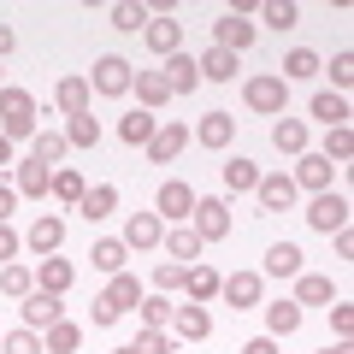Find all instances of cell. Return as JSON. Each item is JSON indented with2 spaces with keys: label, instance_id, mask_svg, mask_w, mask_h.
Listing matches in <instances>:
<instances>
[{
  "label": "cell",
  "instance_id": "cell-42",
  "mask_svg": "<svg viewBox=\"0 0 354 354\" xmlns=\"http://www.w3.org/2000/svg\"><path fill=\"white\" fill-rule=\"evenodd\" d=\"M83 189H88V183H83L77 171H53V195H59L65 207H77V201H83Z\"/></svg>",
  "mask_w": 354,
  "mask_h": 354
},
{
  "label": "cell",
  "instance_id": "cell-32",
  "mask_svg": "<svg viewBox=\"0 0 354 354\" xmlns=\"http://www.w3.org/2000/svg\"><path fill=\"white\" fill-rule=\"evenodd\" d=\"M266 330H272V337L301 330V307H295V301H272V307H266Z\"/></svg>",
  "mask_w": 354,
  "mask_h": 354
},
{
  "label": "cell",
  "instance_id": "cell-20",
  "mask_svg": "<svg viewBox=\"0 0 354 354\" xmlns=\"http://www.w3.org/2000/svg\"><path fill=\"white\" fill-rule=\"evenodd\" d=\"M183 142H189V130H183V124H160V130H153V142H148V153L160 165H171L177 153H183Z\"/></svg>",
  "mask_w": 354,
  "mask_h": 354
},
{
  "label": "cell",
  "instance_id": "cell-13",
  "mask_svg": "<svg viewBox=\"0 0 354 354\" xmlns=\"http://www.w3.org/2000/svg\"><path fill=\"white\" fill-rule=\"evenodd\" d=\"M218 295H225L230 307H260V272H230V278L218 283Z\"/></svg>",
  "mask_w": 354,
  "mask_h": 354
},
{
  "label": "cell",
  "instance_id": "cell-51",
  "mask_svg": "<svg viewBox=\"0 0 354 354\" xmlns=\"http://www.w3.org/2000/svg\"><path fill=\"white\" fill-rule=\"evenodd\" d=\"M12 254H18V230L0 225V260H12Z\"/></svg>",
  "mask_w": 354,
  "mask_h": 354
},
{
  "label": "cell",
  "instance_id": "cell-29",
  "mask_svg": "<svg viewBox=\"0 0 354 354\" xmlns=\"http://www.w3.org/2000/svg\"><path fill=\"white\" fill-rule=\"evenodd\" d=\"M325 301H337V295H330V278L301 272V283H295V307H325Z\"/></svg>",
  "mask_w": 354,
  "mask_h": 354
},
{
  "label": "cell",
  "instance_id": "cell-4",
  "mask_svg": "<svg viewBox=\"0 0 354 354\" xmlns=\"http://www.w3.org/2000/svg\"><path fill=\"white\" fill-rule=\"evenodd\" d=\"M242 101H248L254 113H266V118H283V77H248Z\"/></svg>",
  "mask_w": 354,
  "mask_h": 354
},
{
  "label": "cell",
  "instance_id": "cell-19",
  "mask_svg": "<svg viewBox=\"0 0 354 354\" xmlns=\"http://www.w3.org/2000/svg\"><path fill=\"white\" fill-rule=\"evenodd\" d=\"M230 136H236V118H230V113H207L201 130H195L201 148H230Z\"/></svg>",
  "mask_w": 354,
  "mask_h": 354
},
{
  "label": "cell",
  "instance_id": "cell-39",
  "mask_svg": "<svg viewBox=\"0 0 354 354\" xmlns=\"http://www.w3.org/2000/svg\"><path fill=\"white\" fill-rule=\"evenodd\" d=\"M325 160H337V165L354 160V130H348V124H337V130L325 136Z\"/></svg>",
  "mask_w": 354,
  "mask_h": 354
},
{
  "label": "cell",
  "instance_id": "cell-18",
  "mask_svg": "<svg viewBox=\"0 0 354 354\" xmlns=\"http://www.w3.org/2000/svg\"><path fill=\"white\" fill-rule=\"evenodd\" d=\"M195 71H201V83H230V77H236V53H225V48H207L201 59H195Z\"/></svg>",
  "mask_w": 354,
  "mask_h": 354
},
{
  "label": "cell",
  "instance_id": "cell-12",
  "mask_svg": "<svg viewBox=\"0 0 354 354\" xmlns=\"http://www.w3.org/2000/svg\"><path fill=\"white\" fill-rule=\"evenodd\" d=\"M142 41H148L160 59H171V53H183V30L171 24V18H148V30H142Z\"/></svg>",
  "mask_w": 354,
  "mask_h": 354
},
{
  "label": "cell",
  "instance_id": "cell-2",
  "mask_svg": "<svg viewBox=\"0 0 354 354\" xmlns=\"http://www.w3.org/2000/svg\"><path fill=\"white\" fill-rule=\"evenodd\" d=\"M130 307H142V283L118 272V278L106 283V295L95 301V325H113V319H118V313H130Z\"/></svg>",
  "mask_w": 354,
  "mask_h": 354
},
{
  "label": "cell",
  "instance_id": "cell-48",
  "mask_svg": "<svg viewBox=\"0 0 354 354\" xmlns=\"http://www.w3.org/2000/svg\"><path fill=\"white\" fill-rule=\"evenodd\" d=\"M330 83H337V95L354 83V53H337V59H330Z\"/></svg>",
  "mask_w": 354,
  "mask_h": 354
},
{
  "label": "cell",
  "instance_id": "cell-10",
  "mask_svg": "<svg viewBox=\"0 0 354 354\" xmlns=\"http://www.w3.org/2000/svg\"><path fill=\"white\" fill-rule=\"evenodd\" d=\"M248 41H254V24H248V18L225 12V18H218V24H213V48H225V53H242V48H248Z\"/></svg>",
  "mask_w": 354,
  "mask_h": 354
},
{
  "label": "cell",
  "instance_id": "cell-16",
  "mask_svg": "<svg viewBox=\"0 0 354 354\" xmlns=\"http://www.w3.org/2000/svg\"><path fill=\"white\" fill-rule=\"evenodd\" d=\"M113 207H118V189H113V183H95V189H83V201H77V213H83L88 225H101V218L113 213Z\"/></svg>",
  "mask_w": 354,
  "mask_h": 354
},
{
  "label": "cell",
  "instance_id": "cell-46",
  "mask_svg": "<svg viewBox=\"0 0 354 354\" xmlns=\"http://www.w3.org/2000/svg\"><path fill=\"white\" fill-rule=\"evenodd\" d=\"M183 278H189V266H177V260H165L160 272H153V283H160V295H165V290H183Z\"/></svg>",
  "mask_w": 354,
  "mask_h": 354
},
{
  "label": "cell",
  "instance_id": "cell-22",
  "mask_svg": "<svg viewBox=\"0 0 354 354\" xmlns=\"http://www.w3.org/2000/svg\"><path fill=\"white\" fill-rule=\"evenodd\" d=\"M130 88L142 95V113H153V106H165V101H171V83H165V71H142Z\"/></svg>",
  "mask_w": 354,
  "mask_h": 354
},
{
  "label": "cell",
  "instance_id": "cell-7",
  "mask_svg": "<svg viewBox=\"0 0 354 354\" xmlns=\"http://www.w3.org/2000/svg\"><path fill=\"white\" fill-rule=\"evenodd\" d=\"M195 201H201V195L189 189V183H160V218H177V225H189V213H195Z\"/></svg>",
  "mask_w": 354,
  "mask_h": 354
},
{
  "label": "cell",
  "instance_id": "cell-27",
  "mask_svg": "<svg viewBox=\"0 0 354 354\" xmlns=\"http://www.w3.org/2000/svg\"><path fill=\"white\" fill-rule=\"evenodd\" d=\"M153 130H160V118H153V113H130V118H118V136H124L130 148H148Z\"/></svg>",
  "mask_w": 354,
  "mask_h": 354
},
{
  "label": "cell",
  "instance_id": "cell-9",
  "mask_svg": "<svg viewBox=\"0 0 354 354\" xmlns=\"http://www.w3.org/2000/svg\"><path fill=\"white\" fill-rule=\"evenodd\" d=\"M171 330L183 342H201V337H213V313H207L201 301H189V307H177V313H171Z\"/></svg>",
  "mask_w": 354,
  "mask_h": 354
},
{
  "label": "cell",
  "instance_id": "cell-40",
  "mask_svg": "<svg viewBox=\"0 0 354 354\" xmlns=\"http://www.w3.org/2000/svg\"><path fill=\"white\" fill-rule=\"evenodd\" d=\"M77 342H83V330H77L71 319H59V325L48 330V354H77Z\"/></svg>",
  "mask_w": 354,
  "mask_h": 354
},
{
  "label": "cell",
  "instance_id": "cell-3",
  "mask_svg": "<svg viewBox=\"0 0 354 354\" xmlns=\"http://www.w3.org/2000/svg\"><path fill=\"white\" fill-rule=\"evenodd\" d=\"M195 236L201 242H218V236H230V207L218 201V195H207V201H195Z\"/></svg>",
  "mask_w": 354,
  "mask_h": 354
},
{
  "label": "cell",
  "instance_id": "cell-14",
  "mask_svg": "<svg viewBox=\"0 0 354 354\" xmlns=\"http://www.w3.org/2000/svg\"><path fill=\"white\" fill-rule=\"evenodd\" d=\"M165 83H171V95H195V88H201L195 53H171V59H165Z\"/></svg>",
  "mask_w": 354,
  "mask_h": 354
},
{
  "label": "cell",
  "instance_id": "cell-15",
  "mask_svg": "<svg viewBox=\"0 0 354 354\" xmlns=\"http://www.w3.org/2000/svg\"><path fill=\"white\" fill-rule=\"evenodd\" d=\"M153 242H165V218L160 213H136L124 230V248H153Z\"/></svg>",
  "mask_w": 354,
  "mask_h": 354
},
{
  "label": "cell",
  "instance_id": "cell-54",
  "mask_svg": "<svg viewBox=\"0 0 354 354\" xmlns=\"http://www.w3.org/2000/svg\"><path fill=\"white\" fill-rule=\"evenodd\" d=\"M12 41H18V36H12V30H6V24H0V59L12 53Z\"/></svg>",
  "mask_w": 354,
  "mask_h": 354
},
{
  "label": "cell",
  "instance_id": "cell-35",
  "mask_svg": "<svg viewBox=\"0 0 354 354\" xmlns=\"http://www.w3.org/2000/svg\"><path fill=\"white\" fill-rule=\"evenodd\" d=\"M183 283H189V301H213L225 278H218L213 266H189V278H183Z\"/></svg>",
  "mask_w": 354,
  "mask_h": 354
},
{
  "label": "cell",
  "instance_id": "cell-34",
  "mask_svg": "<svg viewBox=\"0 0 354 354\" xmlns=\"http://www.w3.org/2000/svg\"><path fill=\"white\" fill-rule=\"evenodd\" d=\"M48 189H53V171H48V165H36V160L18 165V195H48Z\"/></svg>",
  "mask_w": 354,
  "mask_h": 354
},
{
  "label": "cell",
  "instance_id": "cell-5",
  "mask_svg": "<svg viewBox=\"0 0 354 354\" xmlns=\"http://www.w3.org/2000/svg\"><path fill=\"white\" fill-rule=\"evenodd\" d=\"M130 83H136V71H130L118 53L95 59V83H88V88H101V95H130Z\"/></svg>",
  "mask_w": 354,
  "mask_h": 354
},
{
  "label": "cell",
  "instance_id": "cell-57",
  "mask_svg": "<svg viewBox=\"0 0 354 354\" xmlns=\"http://www.w3.org/2000/svg\"><path fill=\"white\" fill-rule=\"evenodd\" d=\"M118 354H136V342H130V348H118Z\"/></svg>",
  "mask_w": 354,
  "mask_h": 354
},
{
  "label": "cell",
  "instance_id": "cell-36",
  "mask_svg": "<svg viewBox=\"0 0 354 354\" xmlns=\"http://www.w3.org/2000/svg\"><path fill=\"white\" fill-rule=\"evenodd\" d=\"M30 160H36V165H48V171H53V165L65 160V136H53V130H48V136H36V142H30Z\"/></svg>",
  "mask_w": 354,
  "mask_h": 354
},
{
  "label": "cell",
  "instance_id": "cell-41",
  "mask_svg": "<svg viewBox=\"0 0 354 354\" xmlns=\"http://www.w3.org/2000/svg\"><path fill=\"white\" fill-rule=\"evenodd\" d=\"M106 18H113V30H148V12H142L136 0H118Z\"/></svg>",
  "mask_w": 354,
  "mask_h": 354
},
{
  "label": "cell",
  "instance_id": "cell-24",
  "mask_svg": "<svg viewBox=\"0 0 354 354\" xmlns=\"http://www.w3.org/2000/svg\"><path fill=\"white\" fill-rule=\"evenodd\" d=\"M266 272H272V278H295V272H301V248H295V242H272V248H266Z\"/></svg>",
  "mask_w": 354,
  "mask_h": 354
},
{
  "label": "cell",
  "instance_id": "cell-45",
  "mask_svg": "<svg viewBox=\"0 0 354 354\" xmlns=\"http://www.w3.org/2000/svg\"><path fill=\"white\" fill-rule=\"evenodd\" d=\"M266 24H272V30H295V24H301V12H295L290 0H272V6H266Z\"/></svg>",
  "mask_w": 354,
  "mask_h": 354
},
{
  "label": "cell",
  "instance_id": "cell-17",
  "mask_svg": "<svg viewBox=\"0 0 354 354\" xmlns=\"http://www.w3.org/2000/svg\"><path fill=\"white\" fill-rule=\"evenodd\" d=\"M53 106H59L65 118L88 113V83H83V77H59V88H53Z\"/></svg>",
  "mask_w": 354,
  "mask_h": 354
},
{
  "label": "cell",
  "instance_id": "cell-21",
  "mask_svg": "<svg viewBox=\"0 0 354 354\" xmlns=\"http://www.w3.org/2000/svg\"><path fill=\"white\" fill-rule=\"evenodd\" d=\"M301 183L319 189V195L330 189V160H325V153H301V165H295V189H301Z\"/></svg>",
  "mask_w": 354,
  "mask_h": 354
},
{
  "label": "cell",
  "instance_id": "cell-31",
  "mask_svg": "<svg viewBox=\"0 0 354 354\" xmlns=\"http://www.w3.org/2000/svg\"><path fill=\"white\" fill-rule=\"evenodd\" d=\"M95 142H101V118L95 113H77L65 124V148H95Z\"/></svg>",
  "mask_w": 354,
  "mask_h": 354
},
{
  "label": "cell",
  "instance_id": "cell-38",
  "mask_svg": "<svg viewBox=\"0 0 354 354\" xmlns=\"http://www.w3.org/2000/svg\"><path fill=\"white\" fill-rule=\"evenodd\" d=\"M0 290L24 301V295H36V272H24V266H6V272H0Z\"/></svg>",
  "mask_w": 354,
  "mask_h": 354
},
{
  "label": "cell",
  "instance_id": "cell-26",
  "mask_svg": "<svg viewBox=\"0 0 354 354\" xmlns=\"http://www.w3.org/2000/svg\"><path fill=\"white\" fill-rule=\"evenodd\" d=\"M313 118L325 130H337V124H348V101H342L337 88H325V95H313Z\"/></svg>",
  "mask_w": 354,
  "mask_h": 354
},
{
  "label": "cell",
  "instance_id": "cell-43",
  "mask_svg": "<svg viewBox=\"0 0 354 354\" xmlns=\"http://www.w3.org/2000/svg\"><path fill=\"white\" fill-rule=\"evenodd\" d=\"M171 313H177V307L165 301V295H148V301H142V325H148V330H160V325H171Z\"/></svg>",
  "mask_w": 354,
  "mask_h": 354
},
{
  "label": "cell",
  "instance_id": "cell-6",
  "mask_svg": "<svg viewBox=\"0 0 354 354\" xmlns=\"http://www.w3.org/2000/svg\"><path fill=\"white\" fill-rule=\"evenodd\" d=\"M307 225H313V230H325V236H330V230H348V201L325 189L313 207H307Z\"/></svg>",
  "mask_w": 354,
  "mask_h": 354
},
{
  "label": "cell",
  "instance_id": "cell-28",
  "mask_svg": "<svg viewBox=\"0 0 354 354\" xmlns=\"http://www.w3.org/2000/svg\"><path fill=\"white\" fill-rule=\"evenodd\" d=\"M272 148L278 153H301L307 148V124L301 118H278V124H272Z\"/></svg>",
  "mask_w": 354,
  "mask_h": 354
},
{
  "label": "cell",
  "instance_id": "cell-33",
  "mask_svg": "<svg viewBox=\"0 0 354 354\" xmlns=\"http://www.w3.org/2000/svg\"><path fill=\"white\" fill-rule=\"evenodd\" d=\"M59 242H65L59 218H36V225H30V248H36V254H59Z\"/></svg>",
  "mask_w": 354,
  "mask_h": 354
},
{
  "label": "cell",
  "instance_id": "cell-44",
  "mask_svg": "<svg viewBox=\"0 0 354 354\" xmlns=\"http://www.w3.org/2000/svg\"><path fill=\"white\" fill-rule=\"evenodd\" d=\"M283 77H319V53L313 48H295L290 59H283Z\"/></svg>",
  "mask_w": 354,
  "mask_h": 354
},
{
  "label": "cell",
  "instance_id": "cell-37",
  "mask_svg": "<svg viewBox=\"0 0 354 354\" xmlns=\"http://www.w3.org/2000/svg\"><path fill=\"white\" fill-rule=\"evenodd\" d=\"M254 183H260V165H254V160H242V153H236V160L225 165V189H254Z\"/></svg>",
  "mask_w": 354,
  "mask_h": 354
},
{
  "label": "cell",
  "instance_id": "cell-23",
  "mask_svg": "<svg viewBox=\"0 0 354 354\" xmlns=\"http://www.w3.org/2000/svg\"><path fill=\"white\" fill-rule=\"evenodd\" d=\"M71 278H77V272H71V260H53V254H48V260H41V272H36V290L65 295V290H71Z\"/></svg>",
  "mask_w": 354,
  "mask_h": 354
},
{
  "label": "cell",
  "instance_id": "cell-53",
  "mask_svg": "<svg viewBox=\"0 0 354 354\" xmlns=\"http://www.w3.org/2000/svg\"><path fill=\"white\" fill-rule=\"evenodd\" d=\"M18 207V189H0V225H6V213Z\"/></svg>",
  "mask_w": 354,
  "mask_h": 354
},
{
  "label": "cell",
  "instance_id": "cell-47",
  "mask_svg": "<svg viewBox=\"0 0 354 354\" xmlns=\"http://www.w3.org/2000/svg\"><path fill=\"white\" fill-rule=\"evenodd\" d=\"M0 348H6V354H41V337H36V330H12Z\"/></svg>",
  "mask_w": 354,
  "mask_h": 354
},
{
  "label": "cell",
  "instance_id": "cell-52",
  "mask_svg": "<svg viewBox=\"0 0 354 354\" xmlns=\"http://www.w3.org/2000/svg\"><path fill=\"white\" fill-rule=\"evenodd\" d=\"M242 354H278V337H254V342H242Z\"/></svg>",
  "mask_w": 354,
  "mask_h": 354
},
{
  "label": "cell",
  "instance_id": "cell-30",
  "mask_svg": "<svg viewBox=\"0 0 354 354\" xmlns=\"http://www.w3.org/2000/svg\"><path fill=\"white\" fill-rule=\"evenodd\" d=\"M88 260H95V272H106V278H118V272H124V260H130V248L124 242H95V254H88Z\"/></svg>",
  "mask_w": 354,
  "mask_h": 354
},
{
  "label": "cell",
  "instance_id": "cell-25",
  "mask_svg": "<svg viewBox=\"0 0 354 354\" xmlns=\"http://www.w3.org/2000/svg\"><path fill=\"white\" fill-rule=\"evenodd\" d=\"M165 248H171V260H177V266H183V260H189V266H201V236H195L189 225L165 230Z\"/></svg>",
  "mask_w": 354,
  "mask_h": 354
},
{
  "label": "cell",
  "instance_id": "cell-55",
  "mask_svg": "<svg viewBox=\"0 0 354 354\" xmlns=\"http://www.w3.org/2000/svg\"><path fill=\"white\" fill-rule=\"evenodd\" d=\"M0 165H12V142L6 136H0Z\"/></svg>",
  "mask_w": 354,
  "mask_h": 354
},
{
  "label": "cell",
  "instance_id": "cell-49",
  "mask_svg": "<svg viewBox=\"0 0 354 354\" xmlns=\"http://www.w3.org/2000/svg\"><path fill=\"white\" fill-rule=\"evenodd\" d=\"M136 354H171V337H165V330H142V337H136Z\"/></svg>",
  "mask_w": 354,
  "mask_h": 354
},
{
  "label": "cell",
  "instance_id": "cell-8",
  "mask_svg": "<svg viewBox=\"0 0 354 354\" xmlns=\"http://www.w3.org/2000/svg\"><path fill=\"white\" fill-rule=\"evenodd\" d=\"M59 295H48V290H36V295H24V330H53L59 325Z\"/></svg>",
  "mask_w": 354,
  "mask_h": 354
},
{
  "label": "cell",
  "instance_id": "cell-1",
  "mask_svg": "<svg viewBox=\"0 0 354 354\" xmlns=\"http://www.w3.org/2000/svg\"><path fill=\"white\" fill-rule=\"evenodd\" d=\"M0 136L18 142V136H36V101L24 88H0Z\"/></svg>",
  "mask_w": 354,
  "mask_h": 354
},
{
  "label": "cell",
  "instance_id": "cell-11",
  "mask_svg": "<svg viewBox=\"0 0 354 354\" xmlns=\"http://www.w3.org/2000/svg\"><path fill=\"white\" fill-rule=\"evenodd\" d=\"M254 195H260V207H266V213H283V207L295 201V177L272 171V177H260V183H254Z\"/></svg>",
  "mask_w": 354,
  "mask_h": 354
},
{
  "label": "cell",
  "instance_id": "cell-56",
  "mask_svg": "<svg viewBox=\"0 0 354 354\" xmlns=\"http://www.w3.org/2000/svg\"><path fill=\"white\" fill-rule=\"evenodd\" d=\"M319 354H348V342H337V348H319Z\"/></svg>",
  "mask_w": 354,
  "mask_h": 354
},
{
  "label": "cell",
  "instance_id": "cell-50",
  "mask_svg": "<svg viewBox=\"0 0 354 354\" xmlns=\"http://www.w3.org/2000/svg\"><path fill=\"white\" fill-rule=\"evenodd\" d=\"M330 325H337V337H348V330H354V307L348 301H330Z\"/></svg>",
  "mask_w": 354,
  "mask_h": 354
}]
</instances>
